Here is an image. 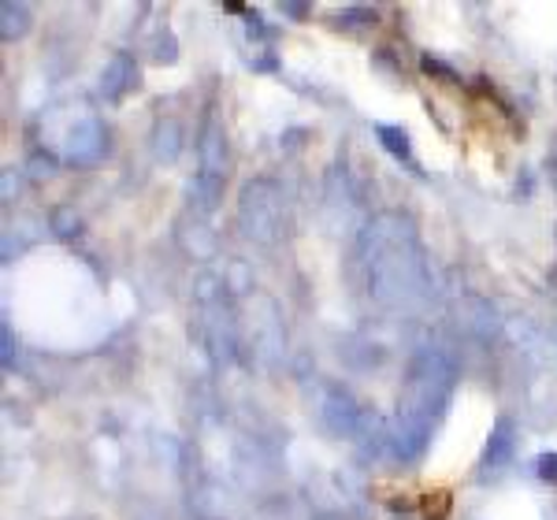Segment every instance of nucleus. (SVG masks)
Returning a JSON list of instances; mask_svg holds the SVG:
<instances>
[{
  "instance_id": "nucleus-1",
  "label": "nucleus",
  "mask_w": 557,
  "mask_h": 520,
  "mask_svg": "<svg viewBox=\"0 0 557 520\" xmlns=\"http://www.w3.org/2000/svg\"><path fill=\"white\" fill-rule=\"evenodd\" d=\"M71 160L75 164H94L97 157L104 152V131L97 127L94 120H86V123H78L75 134H71Z\"/></svg>"
},
{
  "instance_id": "nucleus-2",
  "label": "nucleus",
  "mask_w": 557,
  "mask_h": 520,
  "mask_svg": "<svg viewBox=\"0 0 557 520\" xmlns=\"http://www.w3.org/2000/svg\"><path fill=\"white\" fill-rule=\"evenodd\" d=\"M134 83H138V67H134V60L127 57V52L112 57V64H108V67H104V75H101L104 97H123Z\"/></svg>"
},
{
  "instance_id": "nucleus-3",
  "label": "nucleus",
  "mask_w": 557,
  "mask_h": 520,
  "mask_svg": "<svg viewBox=\"0 0 557 520\" xmlns=\"http://www.w3.org/2000/svg\"><path fill=\"white\" fill-rule=\"evenodd\" d=\"M513 457V420L502 417L491 432V443H487V454H483V469H502V465Z\"/></svg>"
},
{
  "instance_id": "nucleus-4",
  "label": "nucleus",
  "mask_w": 557,
  "mask_h": 520,
  "mask_svg": "<svg viewBox=\"0 0 557 520\" xmlns=\"http://www.w3.org/2000/svg\"><path fill=\"white\" fill-rule=\"evenodd\" d=\"M26 26H30V8H26L23 0H4V4H0V38L4 41L23 38Z\"/></svg>"
},
{
  "instance_id": "nucleus-5",
  "label": "nucleus",
  "mask_w": 557,
  "mask_h": 520,
  "mask_svg": "<svg viewBox=\"0 0 557 520\" xmlns=\"http://www.w3.org/2000/svg\"><path fill=\"white\" fill-rule=\"evenodd\" d=\"M375 134H380V141L386 146V152H394V157H401V160H409V134L401 131V127H375Z\"/></svg>"
},
{
  "instance_id": "nucleus-6",
  "label": "nucleus",
  "mask_w": 557,
  "mask_h": 520,
  "mask_svg": "<svg viewBox=\"0 0 557 520\" xmlns=\"http://www.w3.org/2000/svg\"><path fill=\"white\" fill-rule=\"evenodd\" d=\"M175 52H178V49H175V38H172V34L160 30L157 38H152V60H164V64H172Z\"/></svg>"
},
{
  "instance_id": "nucleus-7",
  "label": "nucleus",
  "mask_w": 557,
  "mask_h": 520,
  "mask_svg": "<svg viewBox=\"0 0 557 520\" xmlns=\"http://www.w3.org/2000/svg\"><path fill=\"white\" fill-rule=\"evenodd\" d=\"M539 476H543V480H550V483H557V454L539 457Z\"/></svg>"
},
{
  "instance_id": "nucleus-8",
  "label": "nucleus",
  "mask_w": 557,
  "mask_h": 520,
  "mask_svg": "<svg viewBox=\"0 0 557 520\" xmlns=\"http://www.w3.org/2000/svg\"><path fill=\"white\" fill-rule=\"evenodd\" d=\"M424 71H428V75H438V78H454L450 67L438 64V60H431V57H424Z\"/></svg>"
},
{
  "instance_id": "nucleus-9",
  "label": "nucleus",
  "mask_w": 557,
  "mask_h": 520,
  "mask_svg": "<svg viewBox=\"0 0 557 520\" xmlns=\"http://www.w3.org/2000/svg\"><path fill=\"white\" fill-rule=\"evenodd\" d=\"M30 168H34V172H45V178L52 175V160H49V157H34V164H30Z\"/></svg>"
},
{
  "instance_id": "nucleus-10",
  "label": "nucleus",
  "mask_w": 557,
  "mask_h": 520,
  "mask_svg": "<svg viewBox=\"0 0 557 520\" xmlns=\"http://www.w3.org/2000/svg\"><path fill=\"white\" fill-rule=\"evenodd\" d=\"M283 12H286V15H294V20H301V15H305V4H283Z\"/></svg>"
}]
</instances>
